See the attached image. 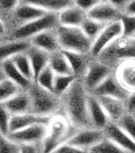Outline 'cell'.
Instances as JSON below:
<instances>
[{
    "label": "cell",
    "mask_w": 135,
    "mask_h": 153,
    "mask_svg": "<svg viewBox=\"0 0 135 153\" xmlns=\"http://www.w3.org/2000/svg\"><path fill=\"white\" fill-rule=\"evenodd\" d=\"M66 92V110L71 122L81 128L90 125L87 112V96L82 84L74 81Z\"/></svg>",
    "instance_id": "obj_1"
},
{
    "label": "cell",
    "mask_w": 135,
    "mask_h": 153,
    "mask_svg": "<svg viewBox=\"0 0 135 153\" xmlns=\"http://www.w3.org/2000/svg\"><path fill=\"white\" fill-rule=\"evenodd\" d=\"M57 38L62 50H70L75 52L87 53L90 51L92 41L83 33L80 27L59 26Z\"/></svg>",
    "instance_id": "obj_2"
},
{
    "label": "cell",
    "mask_w": 135,
    "mask_h": 153,
    "mask_svg": "<svg viewBox=\"0 0 135 153\" xmlns=\"http://www.w3.org/2000/svg\"><path fill=\"white\" fill-rule=\"evenodd\" d=\"M29 96L31 99V111L41 115H49L57 109V96L40 85L29 86Z\"/></svg>",
    "instance_id": "obj_3"
},
{
    "label": "cell",
    "mask_w": 135,
    "mask_h": 153,
    "mask_svg": "<svg viewBox=\"0 0 135 153\" xmlns=\"http://www.w3.org/2000/svg\"><path fill=\"white\" fill-rule=\"evenodd\" d=\"M57 24L58 16H56L55 12H47L41 18L26 22L23 26L18 28L14 32V37L18 40L32 38L41 32L52 29Z\"/></svg>",
    "instance_id": "obj_4"
},
{
    "label": "cell",
    "mask_w": 135,
    "mask_h": 153,
    "mask_svg": "<svg viewBox=\"0 0 135 153\" xmlns=\"http://www.w3.org/2000/svg\"><path fill=\"white\" fill-rule=\"evenodd\" d=\"M48 133V125L36 124L23 129L9 132L6 137L18 144H37L43 142Z\"/></svg>",
    "instance_id": "obj_5"
},
{
    "label": "cell",
    "mask_w": 135,
    "mask_h": 153,
    "mask_svg": "<svg viewBox=\"0 0 135 153\" xmlns=\"http://www.w3.org/2000/svg\"><path fill=\"white\" fill-rule=\"evenodd\" d=\"M122 36V26L120 21H113L104 27L97 38L92 41L90 52L94 56H100L112 42Z\"/></svg>",
    "instance_id": "obj_6"
},
{
    "label": "cell",
    "mask_w": 135,
    "mask_h": 153,
    "mask_svg": "<svg viewBox=\"0 0 135 153\" xmlns=\"http://www.w3.org/2000/svg\"><path fill=\"white\" fill-rule=\"evenodd\" d=\"M105 58H135V38L119 37L101 53Z\"/></svg>",
    "instance_id": "obj_7"
},
{
    "label": "cell",
    "mask_w": 135,
    "mask_h": 153,
    "mask_svg": "<svg viewBox=\"0 0 135 153\" xmlns=\"http://www.w3.org/2000/svg\"><path fill=\"white\" fill-rule=\"evenodd\" d=\"M68 125L63 118H55L50 120L48 125V133L43 140V149L45 152H54L55 149L61 144L62 139L67 135Z\"/></svg>",
    "instance_id": "obj_8"
},
{
    "label": "cell",
    "mask_w": 135,
    "mask_h": 153,
    "mask_svg": "<svg viewBox=\"0 0 135 153\" xmlns=\"http://www.w3.org/2000/svg\"><path fill=\"white\" fill-rule=\"evenodd\" d=\"M104 138L105 134L103 130L95 128V129H84L79 131L76 134L71 136L67 142L84 151L87 149H90Z\"/></svg>",
    "instance_id": "obj_9"
},
{
    "label": "cell",
    "mask_w": 135,
    "mask_h": 153,
    "mask_svg": "<svg viewBox=\"0 0 135 153\" xmlns=\"http://www.w3.org/2000/svg\"><path fill=\"white\" fill-rule=\"evenodd\" d=\"M92 92L95 96H111L121 100H126L129 95L127 88H125L121 83L109 76L98 87H95Z\"/></svg>",
    "instance_id": "obj_10"
},
{
    "label": "cell",
    "mask_w": 135,
    "mask_h": 153,
    "mask_svg": "<svg viewBox=\"0 0 135 153\" xmlns=\"http://www.w3.org/2000/svg\"><path fill=\"white\" fill-rule=\"evenodd\" d=\"M50 120L51 118L49 115L37 114V113H34L32 111L19 113V114H11L10 120H9V132H14V131L23 129V128L29 127V126L36 124L49 125Z\"/></svg>",
    "instance_id": "obj_11"
},
{
    "label": "cell",
    "mask_w": 135,
    "mask_h": 153,
    "mask_svg": "<svg viewBox=\"0 0 135 153\" xmlns=\"http://www.w3.org/2000/svg\"><path fill=\"white\" fill-rule=\"evenodd\" d=\"M104 130L107 137L123 149L124 152L135 153V141L118 125L109 123Z\"/></svg>",
    "instance_id": "obj_12"
},
{
    "label": "cell",
    "mask_w": 135,
    "mask_h": 153,
    "mask_svg": "<svg viewBox=\"0 0 135 153\" xmlns=\"http://www.w3.org/2000/svg\"><path fill=\"white\" fill-rule=\"evenodd\" d=\"M87 112L90 124L95 129L104 130L109 124L110 118L97 96H87Z\"/></svg>",
    "instance_id": "obj_13"
},
{
    "label": "cell",
    "mask_w": 135,
    "mask_h": 153,
    "mask_svg": "<svg viewBox=\"0 0 135 153\" xmlns=\"http://www.w3.org/2000/svg\"><path fill=\"white\" fill-rule=\"evenodd\" d=\"M109 74L110 68L107 65L99 62L92 63L90 65L87 66V71H85V88L90 91H92L109 76Z\"/></svg>",
    "instance_id": "obj_14"
},
{
    "label": "cell",
    "mask_w": 135,
    "mask_h": 153,
    "mask_svg": "<svg viewBox=\"0 0 135 153\" xmlns=\"http://www.w3.org/2000/svg\"><path fill=\"white\" fill-rule=\"evenodd\" d=\"M85 18H87V12L73 4L59 11L58 23L61 26L80 27Z\"/></svg>",
    "instance_id": "obj_15"
},
{
    "label": "cell",
    "mask_w": 135,
    "mask_h": 153,
    "mask_svg": "<svg viewBox=\"0 0 135 153\" xmlns=\"http://www.w3.org/2000/svg\"><path fill=\"white\" fill-rule=\"evenodd\" d=\"M117 14V7L112 5L111 3H105V2H99L87 12V16L88 18L104 24L113 22Z\"/></svg>",
    "instance_id": "obj_16"
},
{
    "label": "cell",
    "mask_w": 135,
    "mask_h": 153,
    "mask_svg": "<svg viewBox=\"0 0 135 153\" xmlns=\"http://www.w3.org/2000/svg\"><path fill=\"white\" fill-rule=\"evenodd\" d=\"M110 120L118 122L124 115V104L121 99L111 96H97Z\"/></svg>",
    "instance_id": "obj_17"
},
{
    "label": "cell",
    "mask_w": 135,
    "mask_h": 153,
    "mask_svg": "<svg viewBox=\"0 0 135 153\" xmlns=\"http://www.w3.org/2000/svg\"><path fill=\"white\" fill-rule=\"evenodd\" d=\"M32 45L42 49L48 53H53L58 51L60 48L57 35H54L49 30L43 31L41 33L32 37Z\"/></svg>",
    "instance_id": "obj_18"
},
{
    "label": "cell",
    "mask_w": 135,
    "mask_h": 153,
    "mask_svg": "<svg viewBox=\"0 0 135 153\" xmlns=\"http://www.w3.org/2000/svg\"><path fill=\"white\" fill-rule=\"evenodd\" d=\"M26 51H28L26 54H28L29 61H31L32 68H33L34 79H36L39 74L41 73V71L49 65L50 55L48 52L34 45L29 46Z\"/></svg>",
    "instance_id": "obj_19"
},
{
    "label": "cell",
    "mask_w": 135,
    "mask_h": 153,
    "mask_svg": "<svg viewBox=\"0 0 135 153\" xmlns=\"http://www.w3.org/2000/svg\"><path fill=\"white\" fill-rule=\"evenodd\" d=\"M3 103L10 114H19L31 111V99L29 94H21L18 92Z\"/></svg>",
    "instance_id": "obj_20"
},
{
    "label": "cell",
    "mask_w": 135,
    "mask_h": 153,
    "mask_svg": "<svg viewBox=\"0 0 135 153\" xmlns=\"http://www.w3.org/2000/svg\"><path fill=\"white\" fill-rule=\"evenodd\" d=\"M2 71H3L4 76L7 79H9L12 82L15 83L19 88L28 89L31 86V80L26 79L18 71V68L15 66L13 61L11 60V58L6 59V60H4L2 62Z\"/></svg>",
    "instance_id": "obj_21"
},
{
    "label": "cell",
    "mask_w": 135,
    "mask_h": 153,
    "mask_svg": "<svg viewBox=\"0 0 135 153\" xmlns=\"http://www.w3.org/2000/svg\"><path fill=\"white\" fill-rule=\"evenodd\" d=\"M47 10L38 7L33 4H26V3H18V5L14 8V16L15 18L21 22H29L33 19H39L46 14Z\"/></svg>",
    "instance_id": "obj_22"
},
{
    "label": "cell",
    "mask_w": 135,
    "mask_h": 153,
    "mask_svg": "<svg viewBox=\"0 0 135 153\" xmlns=\"http://www.w3.org/2000/svg\"><path fill=\"white\" fill-rule=\"evenodd\" d=\"M19 3L33 4L49 12H58L73 5V0H19Z\"/></svg>",
    "instance_id": "obj_23"
},
{
    "label": "cell",
    "mask_w": 135,
    "mask_h": 153,
    "mask_svg": "<svg viewBox=\"0 0 135 153\" xmlns=\"http://www.w3.org/2000/svg\"><path fill=\"white\" fill-rule=\"evenodd\" d=\"M62 53L67 59L69 63L72 74L74 76L82 75L87 71V59L84 57V53L75 52L70 50H62Z\"/></svg>",
    "instance_id": "obj_24"
},
{
    "label": "cell",
    "mask_w": 135,
    "mask_h": 153,
    "mask_svg": "<svg viewBox=\"0 0 135 153\" xmlns=\"http://www.w3.org/2000/svg\"><path fill=\"white\" fill-rule=\"evenodd\" d=\"M31 44L24 40L8 42L0 45V62H3L6 59L11 58L13 55L21 52H24L29 49Z\"/></svg>",
    "instance_id": "obj_25"
},
{
    "label": "cell",
    "mask_w": 135,
    "mask_h": 153,
    "mask_svg": "<svg viewBox=\"0 0 135 153\" xmlns=\"http://www.w3.org/2000/svg\"><path fill=\"white\" fill-rule=\"evenodd\" d=\"M49 65L56 75H70V74H72L69 63H68L64 54L62 53V51L61 52H53L52 55H50Z\"/></svg>",
    "instance_id": "obj_26"
},
{
    "label": "cell",
    "mask_w": 135,
    "mask_h": 153,
    "mask_svg": "<svg viewBox=\"0 0 135 153\" xmlns=\"http://www.w3.org/2000/svg\"><path fill=\"white\" fill-rule=\"evenodd\" d=\"M11 60L13 61V63L15 65L16 68H18V71H21L26 79H29V80H31V81L33 80L34 79L33 68H32L31 61H29L28 54L24 52L18 53L12 56Z\"/></svg>",
    "instance_id": "obj_27"
},
{
    "label": "cell",
    "mask_w": 135,
    "mask_h": 153,
    "mask_svg": "<svg viewBox=\"0 0 135 153\" xmlns=\"http://www.w3.org/2000/svg\"><path fill=\"white\" fill-rule=\"evenodd\" d=\"M76 76L73 74L70 75H56L54 76V83H53V93L56 96H60L64 94L70 85L75 81Z\"/></svg>",
    "instance_id": "obj_28"
},
{
    "label": "cell",
    "mask_w": 135,
    "mask_h": 153,
    "mask_svg": "<svg viewBox=\"0 0 135 153\" xmlns=\"http://www.w3.org/2000/svg\"><path fill=\"white\" fill-rule=\"evenodd\" d=\"M106 26V24L101 23V22H98L95 19H92L90 18H87L84 19V21L82 22V24L80 25V28L83 31V33L87 35L88 38L92 41H94L97 36L101 33L104 27Z\"/></svg>",
    "instance_id": "obj_29"
},
{
    "label": "cell",
    "mask_w": 135,
    "mask_h": 153,
    "mask_svg": "<svg viewBox=\"0 0 135 153\" xmlns=\"http://www.w3.org/2000/svg\"><path fill=\"white\" fill-rule=\"evenodd\" d=\"M88 152L92 153H124V150L121 149L116 143H114L109 138H104L97 144L88 149Z\"/></svg>",
    "instance_id": "obj_30"
},
{
    "label": "cell",
    "mask_w": 135,
    "mask_h": 153,
    "mask_svg": "<svg viewBox=\"0 0 135 153\" xmlns=\"http://www.w3.org/2000/svg\"><path fill=\"white\" fill-rule=\"evenodd\" d=\"M19 92V87L11 80L4 76L0 80V102H5L9 98Z\"/></svg>",
    "instance_id": "obj_31"
},
{
    "label": "cell",
    "mask_w": 135,
    "mask_h": 153,
    "mask_svg": "<svg viewBox=\"0 0 135 153\" xmlns=\"http://www.w3.org/2000/svg\"><path fill=\"white\" fill-rule=\"evenodd\" d=\"M121 83L125 88L135 89V63H126L120 71Z\"/></svg>",
    "instance_id": "obj_32"
},
{
    "label": "cell",
    "mask_w": 135,
    "mask_h": 153,
    "mask_svg": "<svg viewBox=\"0 0 135 153\" xmlns=\"http://www.w3.org/2000/svg\"><path fill=\"white\" fill-rule=\"evenodd\" d=\"M54 76H55V73H54L52 68H50V65H48L45 68H43V70L41 71V73L38 75L36 80H37L38 85H40L41 87L51 91V92H53Z\"/></svg>",
    "instance_id": "obj_33"
},
{
    "label": "cell",
    "mask_w": 135,
    "mask_h": 153,
    "mask_svg": "<svg viewBox=\"0 0 135 153\" xmlns=\"http://www.w3.org/2000/svg\"><path fill=\"white\" fill-rule=\"evenodd\" d=\"M119 21L122 26V37L133 38L135 36V16H122Z\"/></svg>",
    "instance_id": "obj_34"
},
{
    "label": "cell",
    "mask_w": 135,
    "mask_h": 153,
    "mask_svg": "<svg viewBox=\"0 0 135 153\" xmlns=\"http://www.w3.org/2000/svg\"><path fill=\"white\" fill-rule=\"evenodd\" d=\"M118 122H119L118 126L135 141V115L124 114Z\"/></svg>",
    "instance_id": "obj_35"
},
{
    "label": "cell",
    "mask_w": 135,
    "mask_h": 153,
    "mask_svg": "<svg viewBox=\"0 0 135 153\" xmlns=\"http://www.w3.org/2000/svg\"><path fill=\"white\" fill-rule=\"evenodd\" d=\"M21 152V145L11 141L6 135L0 134V153H18Z\"/></svg>",
    "instance_id": "obj_36"
},
{
    "label": "cell",
    "mask_w": 135,
    "mask_h": 153,
    "mask_svg": "<svg viewBox=\"0 0 135 153\" xmlns=\"http://www.w3.org/2000/svg\"><path fill=\"white\" fill-rule=\"evenodd\" d=\"M10 112L7 110L4 103L0 102V134L6 135L9 132V120Z\"/></svg>",
    "instance_id": "obj_37"
},
{
    "label": "cell",
    "mask_w": 135,
    "mask_h": 153,
    "mask_svg": "<svg viewBox=\"0 0 135 153\" xmlns=\"http://www.w3.org/2000/svg\"><path fill=\"white\" fill-rule=\"evenodd\" d=\"M54 152L55 153H81L84 151L80 149V148L75 147V146H73V145H71L70 143L66 142V143H61V144L56 148Z\"/></svg>",
    "instance_id": "obj_38"
},
{
    "label": "cell",
    "mask_w": 135,
    "mask_h": 153,
    "mask_svg": "<svg viewBox=\"0 0 135 153\" xmlns=\"http://www.w3.org/2000/svg\"><path fill=\"white\" fill-rule=\"evenodd\" d=\"M99 2H101L99 0H73L74 5L79 7L80 9H82L85 12H87L92 7H94Z\"/></svg>",
    "instance_id": "obj_39"
},
{
    "label": "cell",
    "mask_w": 135,
    "mask_h": 153,
    "mask_svg": "<svg viewBox=\"0 0 135 153\" xmlns=\"http://www.w3.org/2000/svg\"><path fill=\"white\" fill-rule=\"evenodd\" d=\"M18 3L19 0H0V8L3 10H14Z\"/></svg>",
    "instance_id": "obj_40"
},
{
    "label": "cell",
    "mask_w": 135,
    "mask_h": 153,
    "mask_svg": "<svg viewBox=\"0 0 135 153\" xmlns=\"http://www.w3.org/2000/svg\"><path fill=\"white\" fill-rule=\"evenodd\" d=\"M126 107L130 112H135V92L131 93L126 98Z\"/></svg>",
    "instance_id": "obj_41"
},
{
    "label": "cell",
    "mask_w": 135,
    "mask_h": 153,
    "mask_svg": "<svg viewBox=\"0 0 135 153\" xmlns=\"http://www.w3.org/2000/svg\"><path fill=\"white\" fill-rule=\"evenodd\" d=\"M38 148H37L36 144H21V152L26 153H34L38 152Z\"/></svg>",
    "instance_id": "obj_42"
},
{
    "label": "cell",
    "mask_w": 135,
    "mask_h": 153,
    "mask_svg": "<svg viewBox=\"0 0 135 153\" xmlns=\"http://www.w3.org/2000/svg\"><path fill=\"white\" fill-rule=\"evenodd\" d=\"M110 3L112 5H114L115 7H123V6H126L127 4L129 3L130 0H109Z\"/></svg>",
    "instance_id": "obj_43"
},
{
    "label": "cell",
    "mask_w": 135,
    "mask_h": 153,
    "mask_svg": "<svg viewBox=\"0 0 135 153\" xmlns=\"http://www.w3.org/2000/svg\"><path fill=\"white\" fill-rule=\"evenodd\" d=\"M126 13L135 16V0H130L129 3L126 5Z\"/></svg>",
    "instance_id": "obj_44"
},
{
    "label": "cell",
    "mask_w": 135,
    "mask_h": 153,
    "mask_svg": "<svg viewBox=\"0 0 135 153\" xmlns=\"http://www.w3.org/2000/svg\"><path fill=\"white\" fill-rule=\"evenodd\" d=\"M4 32H5V27H4V24L3 22H2L1 18H0V36L3 35Z\"/></svg>",
    "instance_id": "obj_45"
},
{
    "label": "cell",
    "mask_w": 135,
    "mask_h": 153,
    "mask_svg": "<svg viewBox=\"0 0 135 153\" xmlns=\"http://www.w3.org/2000/svg\"><path fill=\"white\" fill-rule=\"evenodd\" d=\"M4 76H4L3 71H0V80H1V79H3Z\"/></svg>",
    "instance_id": "obj_46"
},
{
    "label": "cell",
    "mask_w": 135,
    "mask_h": 153,
    "mask_svg": "<svg viewBox=\"0 0 135 153\" xmlns=\"http://www.w3.org/2000/svg\"><path fill=\"white\" fill-rule=\"evenodd\" d=\"M99 1H101V2H106L107 0H99Z\"/></svg>",
    "instance_id": "obj_47"
},
{
    "label": "cell",
    "mask_w": 135,
    "mask_h": 153,
    "mask_svg": "<svg viewBox=\"0 0 135 153\" xmlns=\"http://www.w3.org/2000/svg\"><path fill=\"white\" fill-rule=\"evenodd\" d=\"M133 38H135V36H134V37H133Z\"/></svg>",
    "instance_id": "obj_48"
}]
</instances>
